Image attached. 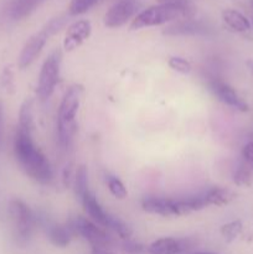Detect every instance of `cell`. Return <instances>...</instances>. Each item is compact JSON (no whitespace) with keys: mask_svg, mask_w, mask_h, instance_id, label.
I'll return each mask as SVG.
<instances>
[{"mask_svg":"<svg viewBox=\"0 0 253 254\" xmlns=\"http://www.w3.org/2000/svg\"><path fill=\"white\" fill-rule=\"evenodd\" d=\"M107 228L114 231L119 237L123 238V240L126 241H128L129 238L131 237V228L129 227L126 222H123L121 218L116 217V216L113 215H111V217H109L108 227Z\"/></svg>","mask_w":253,"mask_h":254,"instance_id":"22","label":"cell"},{"mask_svg":"<svg viewBox=\"0 0 253 254\" xmlns=\"http://www.w3.org/2000/svg\"><path fill=\"white\" fill-rule=\"evenodd\" d=\"M180 17H188L181 7L169 4H158L139 12L131 22L130 27L131 30H139L144 27L158 26Z\"/></svg>","mask_w":253,"mask_h":254,"instance_id":"3","label":"cell"},{"mask_svg":"<svg viewBox=\"0 0 253 254\" xmlns=\"http://www.w3.org/2000/svg\"><path fill=\"white\" fill-rule=\"evenodd\" d=\"M88 191V171L86 166L81 165L74 173V192L77 197L82 200Z\"/></svg>","mask_w":253,"mask_h":254,"instance_id":"19","label":"cell"},{"mask_svg":"<svg viewBox=\"0 0 253 254\" xmlns=\"http://www.w3.org/2000/svg\"><path fill=\"white\" fill-rule=\"evenodd\" d=\"M82 205H83L84 211L87 212V215L94 221L98 226L107 228L108 227L109 217H111V213H108L107 211L103 210V207L101 206V203L98 202L96 196L88 191L86 195L82 198Z\"/></svg>","mask_w":253,"mask_h":254,"instance_id":"13","label":"cell"},{"mask_svg":"<svg viewBox=\"0 0 253 254\" xmlns=\"http://www.w3.org/2000/svg\"><path fill=\"white\" fill-rule=\"evenodd\" d=\"M253 180V169L248 166L246 163H241L238 169L236 170L233 181L238 186H250Z\"/></svg>","mask_w":253,"mask_h":254,"instance_id":"21","label":"cell"},{"mask_svg":"<svg viewBox=\"0 0 253 254\" xmlns=\"http://www.w3.org/2000/svg\"><path fill=\"white\" fill-rule=\"evenodd\" d=\"M141 207L145 212L153 215L163 216V217H174L179 216L176 200L164 197H150L145 198L141 203Z\"/></svg>","mask_w":253,"mask_h":254,"instance_id":"11","label":"cell"},{"mask_svg":"<svg viewBox=\"0 0 253 254\" xmlns=\"http://www.w3.org/2000/svg\"><path fill=\"white\" fill-rule=\"evenodd\" d=\"M242 222L240 220L231 221V222L226 223L221 227V233H222L223 238H225L227 242H232L235 241L238 236L242 232Z\"/></svg>","mask_w":253,"mask_h":254,"instance_id":"23","label":"cell"},{"mask_svg":"<svg viewBox=\"0 0 253 254\" xmlns=\"http://www.w3.org/2000/svg\"><path fill=\"white\" fill-rule=\"evenodd\" d=\"M207 32V25L201 21H193V20L175 22L164 30V34L169 36H191V35H205Z\"/></svg>","mask_w":253,"mask_h":254,"instance_id":"12","label":"cell"},{"mask_svg":"<svg viewBox=\"0 0 253 254\" xmlns=\"http://www.w3.org/2000/svg\"><path fill=\"white\" fill-rule=\"evenodd\" d=\"M14 151L21 169L32 180L41 185H47L51 181V165L39 146L35 145L31 133L17 128L14 140Z\"/></svg>","mask_w":253,"mask_h":254,"instance_id":"1","label":"cell"},{"mask_svg":"<svg viewBox=\"0 0 253 254\" xmlns=\"http://www.w3.org/2000/svg\"><path fill=\"white\" fill-rule=\"evenodd\" d=\"M99 0H71L68 6L69 15H81L88 11Z\"/></svg>","mask_w":253,"mask_h":254,"instance_id":"25","label":"cell"},{"mask_svg":"<svg viewBox=\"0 0 253 254\" xmlns=\"http://www.w3.org/2000/svg\"><path fill=\"white\" fill-rule=\"evenodd\" d=\"M124 251L129 254H143L144 253V247L139 243L130 242V241H126L123 246Z\"/></svg>","mask_w":253,"mask_h":254,"instance_id":"30","label":"cell"},{"mask_svg":"<svg viewBox=\"0 0 253 254\" xmlns=\"http://www.w3.org/2000/svg\"><path fill=\"white\" fill-rule=\"evenodd\" d=\"M9 213L17 236L21 240H27L35 226V216L32 211L21 200H11L9 203Z\"/></svg>","mask_w":253,"mask_h":254,"instance_id":"6","label":"cell"},{"mask_svg":"<svg viewBox=\"0 0 253 254\" xmlns=\"http://www.w3.org/2000/svg\"><path fill=\"white\" fill-rule=\"evenodd\" d=\"M207 206H225L235 198V193L228 189L212 188L203 193Z\"/></svg>","mask_w":253,"mask_h":254,"instance_id":"18","label":"cell"},{"mask_svg":"<svg viewBox=\"0 0 253 254\" xmlns=\"http://www.w3.org/2000/svg\"><path fill=\"white\" fill-rule=\"evenodd\" d=\"M107 185H108L111 193L116 198L123 200V198H126V195H128V191L124 188L123 183H122L119 179H117L116 176H108V178H107Z\"/></svg>","mask_w":253,"mask_h":254,"instance_id":"24","label":"cell"},{"mask_svg":"<svg viewBox=\"0 0 253 254\" xmlns=\"http://www.w3.org/2000/svg\"><path fill=\"white\" fill-rule=\"evenodd\" d=\"M169 66H170V68H173L174 71L183 74L190 73L191 71L190 62L186 61L183 57H170V59H169Z\"/></svg>","mask_w":253,"mask_h":254,"instance_id":"26","label":"cell"},{"mask_svg":"<svg viewBox=\"0 0 253 254\" xmlns=\"http://www.w3.org/2000/svg\"><path fill=\"white\" fill-rule=\"evenodd\" d=\"M91 32L92 25L88 20H78L73 22L67 29L63 40V49L66 51H73L88 39Z\"/></svg>","mask_w":253,"mask_h":254,"instance_id":"10","label":"cell"},{"mask_svg":"<svg viewBox=\"0 0 253 254\" xmlns=\"http://www.w3.org/2000/svg\"><path fill=\"white\" fill-rule=\"evenodd\" d=\"M1 134H2V106L0 103V141H1Z\"/></svg>","mask_w":253,"mask_h":254,"instance_id":"33","label":"cell"},{"mask_svg":"<svg viewBox=\"0 0 253 254\" xmlns=\"http://www.w3.org/2000/svg\"><path fill=\"white\" fill-rule=\"evenodd\" d=\"M82 94H83V87L74 84L67 89L60 104L57 130H59V141L63 148L69 146L73 138L76 130V117Z\"/></svg>","mask_w":253,"mask_h":254,"instance_id":"2","label":"cell"},{"mask_svg":"<svg viewBox=\"0 0 253 254\" xmlns=\"http://www.w3.org/2000/svg\"><path fill=\"white\" fill-rule=\"evenodd\" d=\"M72 236H73V233H72L68 225H49V227H47V237L51 241L52 245L56 246V247H67L71 242Z\"/></svg>","mask_w":253,"mask_h":254,"instance_id":"16","label":"cell"},{"mask_svg":"<svg viewBox=\"0 0 253 254\" xmlns=\"http://www.w3.org/2000/svg\"><path fill=\"white\" fill-rule=\"evenodd\" d=\"M73 235L81 236L82 238L89 242L92 247H106L109 248L111 246V238L107 235L103 228L98 227L97 223L87 220V218L76 217L68 223Z\"/></svg>","mask_w":253,"mask_h":254,"instance_id":"5","label":"cell"},{"mask_svg":"<svg viewBox=\"0 0 253 254\" xmlns=\"http://www.w3.org/2000/svg\"><path fill=\"white\" fill-rule=\"evenodd\" d=\"M192 254H213V253H192Z\"/></svg>","mask_w":253,"mask_h":254,"instance_id":"35","label":"cell"},{"mask_svg":"<svg viewBox=\"0 0 253 254\" xmlns=\"http://www.w3.org/2000/svg\"><path fill=\"white\" fill-rule=\"evenodd\" d=\"M184 251L183 242L174 238H160L151 243L148 248L149 254H179Z\"/></svg>","mask_w":253,"mask_h":254,"instance_id":"17","label":"cell"},{"mask_svg":"<svg viewBox=\"0 0 253 254\" xmlns=\"http://www.w3.org/2000/svg\"><path fill=\"white\" fill-rule=\"evenodd\" d=\"M208 88L215 94L216 98L226 106L231 107L238 112L250 111V106L247 104V102L236 92V89L232 86H230L226 82L221 81V79H212V81L208 82Z\"/></svg>","mask_w":253,"mask_h":254,"instance_id":"7","label":"cell"},{"mask_svg":"<svg viewBox=\"0 0 253 254\" xmlns=\"http://www.w3.org/2000/svg\"><path fill=\"white\" fill-rule=\"evenodd\" d=\"M242 159L243 163H246L253 169V141H250L245 145L242 150Z\"/></svg>","mask_w":253,"mask_h":254,"instance_id":"29","label":"cell"},{"mask_svg":"<svg viewBox=\"0 0 253 254\" xmlns=\"http://www.w3.org/2000/svg\"><path fill=\"white\" fill-rule=\"evenodd\" d=\"M92 254H113L106 247H92Z\"/></svg>","mask_w":253,"mask_h":254,"instance_id":"32","label":"cell"},{"mask_svg":"<svg viewBox=\"0 0 253 254\" xmlns=\"http://www.w3.org/2000/svg\"><path fill=\"white\" fill-rule=\"evenodd\" d=\"M138 2L135 0H119L104 15V25L111 29L122 26L135 14Z\"/></svg>","mask_w":253,"mask_h":254,"instance_id":"8","label":"cell"},{"mask_svg":"<svg viewBox=\"0 0 253 254\" xmlns=\"http://www.w3.org/2000/svg\"><path fill=\"white\" fill-rule=\"evenodd\" d=\"M160 4H169V5H175V6L181 7L185 11L186 16L191 17L195 12V7H193L192 2L190 0H158Z\"/></svg>","mask_w":253,"mask_h":254,"instance_id":"27","label":"cell"},{"mask_svg":"<svg viewBox=\"0 0 253 254\" xmlns=\"http://www.w3.org/2000/svg\"><path fill=\"white\" fill-rule=\"evenodd\" d=\"M45 0H12L9 7L11 19L21 20L34 12Z\"/></svg>","mask_w":253,"mask_h":254,"instance_id":"14","label":"cell"},{"mask_svg":"<svg viewBox=\"0 0 253 254\" xmlns=\"http://www.w3.org/2000/svg\"><path fill=\"white\" fill-rule=\"evenodd\" d=\"M62 52L61 50H55L45 60L39 74L37 82V96L41 101H46L54 93L56 84L60 79V68H61Z\"/></svg>","mask_w":253,"mask_h":254,"instance_id":"4","label":"cell"},{"mask_svg":"<svg viewBox=\"0 0 253 254\" xmlns=\"http://www.w3.org/2000/svg\"><path fill=\"white\" fill-rule=\"evenodd\" d=\"M66 22H67V17L66 16L55 17V19L50 20V21L47 22L46 25H45L44 29L46 30L47 34H49L50 36H52V35H55L56 32H59L60 30H61L62 27L66 25Z\"/></svg>","mask_w":253,"mask_h":254,"instance_id":"28","label":"cell"},{"mask_svg":"<svg viewBox=\"0 0 253 254\" xmlns=\"http://www.w3.org/2000/svg\"><path fill=\"white\" fill-rule=\"evenodd\" d=\"M72 164H68V165L64 168L63 170V175H62V181H63V185L66 188H68L71 185V181H72Z\"/></svg>","mask_w":253,"mask_h":254,"instance_id":"31","label":"cell"},{"mask_svg":"<svg viewBox=\"0 0 253 254\" xmlns=\"http://www.w3.org/2000/svg\"><path fill=\"white\" fill-rule=\"evenodd\" d=\"M247 66H248V68H250V71L252 72V74H253V60H248Z\"/></svg>","mask_w":253,"mask_h":254,"instance_id":"34","label":"cell"},{"mask_svg":"<svg viewBox=\"0 0 253 254\" xmlns=\"http://www.w3.org/2000/svg\"><path fill=\"white\" fill-rule=\"evenodd\" d=\"M49 37L50 35L47 34L46 30L42 29L41 31L32 35V36L27 40L25 46L22 47L21 52H20V56H19L20 68H26V67H29L30 64L37 59L40 52L42 51L44 46L46 45Z\"/></svg>","mask_w":253,"mask_h":254,"instance_id":"9","label":"cell"},{"mask_svg":"<svg viewBox=\"0 0 253 254\" xmlns=\"http://www.w3.org/2000/svg\"><path fill=\"white\" fill-rule=\"evenodd\" d=\"M19 128L27 133L34 130V118H32V101L27 99L21 106L19 113Z\"/></svg>","mask_w":253,"mask_h":254,"instance_id":"20","label":"cell"},{"mask_svg":"<svg viewBox=\"0 0 253 254\" xmlns=\"http://www.w3.org/2000/svg\"><path fill=\"white\" fill-rule=\"evenodd\" d=\"M222 19L230 29L237 32H246L251 29V21L241 11L226 9L222 11Z\"/></svg>","mask_w":253,"mask_h":254,"instance_id":"15","label":"cell"}]
</instances>
